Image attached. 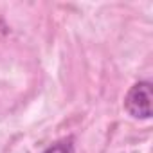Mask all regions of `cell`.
<instances>
[{
  "instance_id": "1",
  "label": "cell",
  "mask_w": 153,
  "mask_h": 153,
  "mask_svg": "<svg viewBox=\"0 0 153 153\" xmlns=\"http://www.w3.org/2000/svg\"><path fill=\"white\" fill-rule=\"evenodd\" d=\"M151 101H153V92H151V83L140 81L130 88L124 99V106L130 115L137 119H149L151 117Z\"/></svg>"
},
{
  "instance_id": "2",
  "label": "cell",
  "mask_w": 153,
  "mask_h": 153,
  "mask_svg": "<svg viewBox=\"0 0 153 153\" xmlns=\"http://www.w3.org/2000/svg\"><path fill=\"white\" fill-rule=\"evenodd\" d=\"M45 153H72V146H70V142H65V140L63 142H56L51 148H47Z\"/></svg>"
}]
</instances>
